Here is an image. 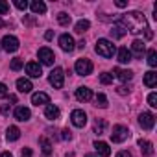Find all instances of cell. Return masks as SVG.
Here are the masks:
<instances>
[{
	"instance_id": "8fae6325",
	"label": "cell",
	"mask_w": 157,
	"mask_h": 157,
	"mask_svg": "<svg viewBox=\"0 0 157 157\" xmlns=\"http://www.w3.org/2000/svg\"><path fill=\"white\" fill-rule=\"evenodd\" d=\"M74 94H76V100L78 102H89L93 98V91L89 87H78Z\"/></svg>"
},
{
	"instance_id": "ab89813d",
	"label": "cell",
	"mask_w": 157,
	"mask_h": 157,
	"mask_svg": "<svg viewBox=\"0 0 157 157\" xmlns=\"http://www.w3.org/2000/svg\"><path fill=\"white\" fill-rule=\"evenodd\" d=\"M115 6H117V8H126V6H128V2H126V0H117Z\"/></svg>"
},
{
	"instance_id": "e575fe53",
	"label": "cell",
	"mask_w": 157,
	"mask_h": 157,
	"mask_svg": "<svg viewBox=\"0 0 157 157\" xmlns=\"http://www.w3.org/2000/svg\"><path fill=\"white\" fill-rule=\"evenodd\" d=\"M8 11H10V4L6 0H0V15H6Z\"/></svg>"
},
{
	"instance_id": "3957f363",
	"label": "cell",
	"mask_w": 157,
	"mask_h": 157,
	"mask_svg": "<svg viewBox=\"0 0 157 157\" xmlns=\"http://www.w3.org/2000/svg\"><path fill=\"white\" fill-rule=\"evenodd\" d=\"M74 70H76L78 76H89V74H93V63H91L89 59L82 57V59H78V61H76Z\"/></svg>"
},
{
	"instance_id": "60d3db41",
	"label": "cell",
	"mask_w": 157,
	"mask_h": 157,
	"mask_svg": "<svg viewBox=\"0 0 157 157\" xmlns=\"http://www.w3.org/2000/svg\"><path fill=\"white\" fill-rule=\"evenodd\" d=\"M21 157H32V150H30V148H24V150H22V155H21Z\"/></svg>"
},
{
	"instance_id": "ffe728a7",
	"label": "cell",
	"mask_w": 157,
	"mask_h": 157,
	"mask_svg": "<svg viewBox=\"0 0 157 157\" xmlns=\"http://www.w3.org/2000/svg\"><path fill=\"white\" fill-rule=\"evenodd\" d=\"M17 89H19V93H32V89H33V85H32V82L28 80V78H19L17 80Z\"/></svg>"
},
{
	"instance_id": "f1b7e54d",
	"label": "cell",
	"mask_w": 157,
	"mask_h": 157,
	"mask_svg": "<svg viewBox=\"0 0 157 157\" xmlns=\"http://www.w3.org/2000/svg\"><path fill=\"white\" fill-rule=\"evenodd\" d=\"M148 65L150 67H157V52L153 48L148 50Z\"/></svg>"
},
{
	"instance_id": "ee69618b",
	"label": "cell",
	"mask_w": 157,
	"mask_h": 157,
	"mask_svg": "<svg viewBox=\"0 0 157 157\" xmlns=\"http://www.w3.org/2000/svg\"><path fill=\"white\" fill-rule=\"evenodd\" d=\"M52 37H54V32H50V30H48V32L44 33V39H46V41H50Z\"/></svg>"
},
{
	"instance_id": "4316f807",
	"label": "cell",
	"mask_w": 157,
	"mask_h": 157,
	"mask_svg": "<svg viewBox=\"0 0 157 157\" xmlns=\"http://www.w3.org/2000/svg\"><path fill=\"white\" fill-rule=\"evenodd\" d=\"M89 28H91V22H89V21H85V19L78 21V22H76V26H74L76 33H83V32H87Z\"/></svg>"
},
{
	"instance_id": "2e32d148",
	"label": "cell",
	"mask_w": 157,
	"mask_h": 157,
	"mask_svg": "<svg viewBox=\"0 0 157 157\" xmlns=\"http://www.w3.org/2000/svg\"><path fill=\"white\" fill-rule=\"evenodd\" d=\"M44 117H46L48 120H57V118L61 117V111H59V107H57V105L48 104V105L44 107Z\"/></svg>"
},
{
	"instance_id": "f6af8a7d",
	"label": "cell",
	"mask_w": 157,
	"mask_h": 157,
	"mask_svg": "<svg viewBox=\"0 0 157 157\" xmlns=\"http://www.w3.org/2000/svg\"><path fill=\"white\" fill-rule=\"evenodd\" d=\"M0 157H13V153L11 151H2V153H0Z\"/></svg>"
},
{
	"instance_id": "74e56055",
	"label": "cell",
	"mask_w": 157,
	"mask_h": 157,
	"mask_svg": "<svg viewBox=\"0 0 157 157\" xmlns=\"http://www.w3.org/2000/svg\"><path fill=\"white\" fill-rule=\"evenodd\" d=\"M61 139H63V140H70V139H72L70 131H68V129H63V131H61Z\"/></svg>"
},
{
	"instance_id": "603a6c76",
	"label": "cell",
	"mask_w": 157,
	"mask_h": 157,
	"mask_svg": "<svg viewBox=\"0 0 157 157\" xmlns=\"http://www.w3.org/2000/svg\"><path fill=\"white\" fill-rule=\"evenodd\" d=\"M144 85L150 87V89H153V87L157 85V72H155V70H148V72L144 74Z\"/></svg>"
},
{
	"instance_id": "1f68e13d",
	"label": "cell",
	"mask_w": 157,
	"mask_h": 157,
	"mask_svg": "<svg viewBox=\"0 0 157 157\" xmlns=\"http://www.w3.org/2000/svg\"><path fill=\"white\" fill-rule=\"evenodd\" d=\"M10 67H11V70H21V68L24 67V63H22V59H21V57H15V59H11Z\"/></svg>"
},
{
	"instance_id": "bcb514c9",
	"label": "cell",
	"mask_w": 157,
	"mask_h": 157,
	"mask_svg": "<svg viewBox=\"0 0 157 157\" xmlns=\"http://www.w3.org/2000/svg\"><path fill=\"white\" fill-rule=\"evenodd\" d=\"M78 48H85V41H80V43H78Z\"/></svg>"
},
{
	"instance_id": "cb8c5ba5",
	"label": "cell",
	"mask_w": 157,
	"mask_h": 157,
	"mask_svg": "<svg viewBox=\"0 0 157 157\" xmlns=\"http://www.w3.org/2000/svg\"><path fill=\"white\" fill-rule=\"evenodd\" d=\"M115 76L118 78L120 82H129L133 78V72L131 70H124V68H115Z\"/></svg>"
},
{
	"instance_id": "c3c4849f",
	"label": "cell",
	"mask_w": 157,
	"mask_h": 157,
	"mask_svg": "<svg viewBox=\"0 0 157 157\" xmlns=\"http://www.w3.org/2000/svg\"><path fill=\"white\" fill-rule=\"evenodd\" d=\"M4 26H6V22H4L2 19H0V28H4Z\"/></svg>"
},
{
	"instance_id": "f546056e",
	"label": "cell",
	"mask_w": 157,
	"mask_h": 157,
	"mask_svg": "<svg viewBox=\"0 0 157 157\" xmlns=\"http://www.w3.org/2000/svg\"><path fill=\"white\" fill-rule=\"evenodd\" d=\"M100 83H104V85L113 83V74H109V72H102V74H100Z\"/></svg>"
},
{
	"instance_id": "7dc6e473",
	"label": "cell",
	"mask_w": 157,
	"mask_h": 157,
	"mask_svg": "<svg viewBox=\"0 0 157 157\" xmlns=\"http://www.w3.org/2000/svg\"><path fill=\"white\" fill-rule=\"evenodd\" d=\"M85 157H100V155H94V153H87Z\"/></svg>"
},
{
	"instance_id": "7402d4cb",
	"label": "cell",
	"mask_w": 157,
	"mask_h": 157,
	"mask_svg": "<svg viewBox=\"0 0 157 157\" xmlns=\"http://www.w3.org/2000/svg\"><path fill=\"white\" fill-rule=\"evenodd\" d=\"M30 10H32L33 15H43V13H46V4L43 0H33L30 4Z\"/></svg>"
},
{
	"instance_id": "8992f818",
	"label": "cell",
	"mask_w": 157,
	"mask_h": 157,
	"mask_svg": "<svg viewBox=\"0 0 157 157\" xmlns=\"http://www.w3.org/2000/svg\"><path fill=\"white\" fill-rule=\"evenodd\" d=\"M70 120H72V124H74L76 128H83V126L87 124V115H85V111H82V109H74V111L70 113Z\"/></svg>"
},
{
	"instance_id": "484cf974",
	"label": "cell",
	"mask_w": 157,
	"mask_h": 157,
	"mask_svg": "<svg viewBox=\"0 0 157 157\" xmlns=\"http://www.w3.org/2000/svg\"><path fill=\"white\" fill-rule=\"evenodd\" d=\"M19 137H21V129L17 126H10L8 131H6V139L13 142V140H19Z\"/></svg>"
},
{
	"instance_id": "44dd1931",
	"label": "cell",
	"mask_w": 157,
	"mask_h": 157,
	"mask_svg": "<svg viewBox=\"0 0 157 157\" xmlns=\"http://www.w3.org/2000/svg\"><path fill=\"white\" fill-rule=\"evenodd\" d=\"M117 59H118V63L128 65V63L131 61V52H129L126 46H122V48H118V52H117Z\"/></svg>"
},
{
	"instance_id": "f35d334b",
	"label": "cell",
	"mask_w": 157,
	"mask_h": 157,
	"mask_svg": "<svg viewBox=\"0 0 157 157\" xmlns=\"http://www.w3.org/2000/svg\"><path fill=\"white\" fill-rule=\"evenodd\" d=\"M117 93H118V94H128V93H129V87H126V85H120V87L117 89Z\"/></svg>"
},
{
	"instance_id": "6da1fadb",
	"label": "cell",
	"mask_w": 157,
	"mask_h": 157,
	"mask_svg": "<svg viewBox=\"0 0 157 157\" xmlns=\"http://www.w3.org/2000/svg\"><path fill=\"white\" fill-rule=\"evenodd\" d=\"M120 22L126 26L128 32L131 33H140L142 30L146 32L148 30V22H146V17L140 13V11H128L126 15H122Z\"/></svg>"
},
{
	"instance_id": "9a60e30c",
	"label": "cell",
	"mask_w": 157,
	"mask_h": 157,
	"mask_svg": "<svg viewBox=\"0 0 157 157\" xmlns=\"http://www.w3.org/2000/svg\"><path fill=\"white\" fill-rule=\"evenodd\" d=\"M94 150H96V155H100V157H109L111 155V148L104 140H96L94 142Z\"/></svg>"
},
{
	"instance_id": "d6986e66",
	"label": "cell",
	"mask_w": 157,
	"mask_h": 157,
	"mask_svg": "<svg viewBox=\"0 0 157 157\" xmlns=\"http://www.w3.org/2000/svg\"><path fill=\"white\" fill-rule=\"evenodd\" d=\"M131 54H135L137 57H142V54L146 52V46H144V41H140V39H135L133 43H131V50H129Z\"/></svg>"
},
{
	"instance_id": "7c38bea8",
	"label": "cell",
	"mask_w": 157,
	"mask_h": 157,
	"mask_svg": "<svg viewBox=\"0 0 157 157\" xmlns=\"http://www.w3.org/2000/svg\"><path fill=\"white\" fill-rule=\"evenodd\" d=\"M13 115H15V118H17L19 122H28V120L32 118V111H30L28 107H24V105H19Z\"/></svg>"
},
{
	"instance_id": "9c48e42d",
	"label": "cell",
	"mask_w": 157,
	"mask_h": 157,
	"mask_svg": "<svg viewBox=\"0 0 157 157\" xmlns=\"http://www.w3.org/2000/svg\"><path fill=\"white\" fill-rule=\"evenodd\" d=\"M139 124L142 126V129H153V126H155V117L151 115V113H140L139 115Z\"/></svg>"
},
{
	"instance_id": "4dcf8cb0",
	"label": "cell",
	"mask_w": 157,
	"mask_h": 157,
	"mask_svg": "<svg viewBox=\"0 0 157 157\" xmlns=\"http://www.w3.org/2000/svg\"><path fill=\"white\" fill-rule=\"evenodd\" d=\"M96 105H98V107H102V109H105V107H107V96H105V94H102V93H100V94H96Z\"/></svg>"
},
{
	"instance_id": "83f0119b",
	"label": "cell",
	"mask_w": 157,
	"mask_h": 157,
	"mask_svg": "<svg viewBox=\"0 0 157 157\" xmlns=\"http://www.w3.org/2000/svg\"><path fill=\"white\" fill-rule=\"evenodd\" d=\"M70 21H72V19H70V15H68V13H65V11H61V13L57 15V22H59L61 26H68V24H70Z\"/></svg>"
},
{
	"instance_id": "5b68a950",
	"label": "cell",
	"mask_w": 157,
	"mask_h": 157,
	"mask_svg": "<svg viewBox=\"0 0 157 157\" xmlns=\"http://www.w3.org/2000/svg\"><path fill=\"white\" fill-rule=\"evenodd\" d=\"M48 82H50V85L54 89H61L63 83H65V74H63V70L61 68H54L50 72V76H48Z\"/></svg>"
},
{
	"instance_id": "ba28073f",
	"label": "cell",
	"mask_w": 157,
	"mask_h": 157,
	"mask_svg": "<svg viewBox=\"0 0 157 157\" xmlns=\"http://www.w3.org/2000/svg\"><path fill=\"white\" fill-rule=\"evenodd\" d=\"M39 61H41L43 65H54L56 56H54V52H52L50 48L43 46V48H39Z\"/></svg>"
},
{
	"instance_id": "52a82bcc",
	"label": "cell",
	"mask_w": 157,
	"mask_h": 157,
	"mask_svg": "<svg viewBox=\"0 0 157 157\" xmlns=\"http://www.w3.org/2000/svg\"><path fill=\"white\" fill-rule=\"evenodd\" d=\"M19 39L15 37V35H6L4 39H2V48L6 50V52H17L19 50Z\"/></svg>"
},
{
	"instance_id": "d4e9b609",
	"label": "cell",
	"mask_w": 157,
	"mask_h": 157,
	"mask_svg": "<svg viewBox=\"0 0 157 157\" xmlns=\"http://www.w3.org/2000/svg\"><path fill=\"white\" fill-rule=\"evenodd\" d=\"M39 144L43 148V157H52V144L48 142V139L46 137H41L39 139Z\"/></svg>"
},
{
	"instance_id": "277c9868",
	"label": "cell",
	"mask_w": 157,
	"mask_h": 157,
	"mask_svg": "<svg viewBox=\"0 0 157 157\" xmlns=\"http://www.w3.org/2000/svg\"><path fill=\"white\" fill-rule=\"evenodd\" d=\"M128 137H129V129L126 126H122V124L113 126V133H111V140L113 142H124Z\"/></svg>"
},
{
	"instance_id": "e0dca14e",
	"label": "cell",
	"mask_w": 157,
	"mask_h": 157,
	"mask_svg": "<svg viewBox=\"0 0 157 157\" xmlns=\"http://www.w3.org/2000/svg\"><path fill=\"white\" fill-rule=\"evenodd\" d=\"M32 104L33 105H48L50 104V96L46 94V93H33L32 94Z\"/></svg>"
},
{
	"instance_id": "8d00e7d4",
	"label": "cell",
	"mask_w": 157,
	"mask_h": 157,
	"mask_svg": "<svg viewBox=\"0 0 157 157\" xmlns=\"http://www.w3.org/2000/svg\"><path fill=\"white\" fill-rule=\"evenodd\" d=\"M8 96V87L4 83H0V98H6Z\"/></svg>"
},
{
	"instance_id": "7bdbcfd3",
	"label": "cell",
	"mask_w": 157,
	"mask_h": 157,
	"mask_svg": "<svg viewBox=\"0 0 157 157\" xmlns=\"http://www.w3.org/2000/svg\"><path fill=\"white\" fill-rule=\"evenodd\" d=\"M0 113H2V115H8V113H10V105H2V107H0Z\"/></svg>"
},
{
	"instance_id": "d6a6232c",
	"label": "cell",
	"mask_w": 157,
	"mask_h": 157,
	"mask_svg": "<svg viewBox=\"0 0 157 157\" xmlns=\"http://www.w3.org/2000/svg\"><path fill=\"white\" fill-rule=\"evenodd\" d=\"M104 129H105V122H104L102 118H98V120L94 122V133L102 135V133H104Z\"/></svg>"
},
{
	"instance_id": "7a4b0ae2",
	"label": "cell",
	"mask_w": 157,
	"mask_h": 157,
	"mask_svg": "<svg viewBox=\"0 0 157 157\" xmlns=\"http://www.w3.org/2000/svg\"><path fill=\"white\" fill-rule=\"evenodd\" d=\"M94 50H96V54H98V56H102V57H105V59L113 57V56H115V52H117L115 44H113L109 39H98V41H96Z\"/></svg>"
},
{
	"instance_id": "b9f144b4",
	"label": "cell",
	"mask_w": 157,
	"mask_h": 157,
	"mask_svg": "<svg viewBox=\"0 0 157 157\" xmlns=\"http://www.w3.org/2000/svg\"><path fill=\"white\" fill-rule=\"evenodd\" d=\"M117 157H133V155H131L129 151H118V153H117Z\"/></svg>"
},
{
	"instance_id": "d590c367",
	"label": "cell",
	"mask_w": 157,
	"mask_h": 157,
	"mask_svg": "<svg viewBox=\"0 0 157 157\" xmlns=\"http://www.w3.org/2000/svg\"><path fill=\"white\" fill-rule=\"evenodd\" d=\"M15 6H17L19 10H22V11H24V10H26V8L30 6V4L26 2V0H15Z\"/></svg>"
},
{
	"instance_id": "5bb4252c",
	"label": "cell",
	"mask_w": 157,
	"mask_h": 157,
	"mask_svg": "<svg viewBox=\"0 0 157 157\" xmlns=\"http://www.w3.org/2000/svg\"><path fill=\"white\" fill-rule=\"evenodd\" d=\"M26 74H28L30 78H41V74H43L41 65H39V63H35V61L26 63Z\"/></svg>"
},
{
	"instance_id": "30bf717a",
	"label": "cell",
	"mask_w": 157,
	"mask_h": 157,
	"mask_svg": "<svg viewBox=\"0 0 157 157\" xmlns=\"http://www.w3.org/2000/svg\"><path fill=\"white\" fill-rule=\"evenodd\" d=\"M59 46H61V50H63V52H72V50L76 48V43H74L72 35L63 33V35L59 37Z\"/></svg>"
},
{
	"instance_id": "ac0fdd59",
	"label": "cell",
	"mask_w": 157,
	"mask_h": 157,
	"mask_svg": "<svg viewBox=\"0 0 157 157\" xmlns=\"http://www.w3.org/2000/svg\"><path fill=\"white\" fill-rule=\"evenodd\" d=\"M139 146H140V151L144 157H153V144L146 139H139Z\"/></svg>"
},
{
	"instance_id": "4fadbf2b",
	"label": "cell",
	"mask_w": 157,
	"mask_h": 157,
	"mask_svg": "<svg viewBox=\"0 0 157 157\" xmlns=\"http://www.w3.org/2000/svg\"><path fill=\"white\" fill-rule=\"evenodd\" d=\"M109 33H111V37H113V39H122V37L128 33V30H126V26H124L122 22H117V24H113V26H111Z\"/></svg>"
},
{
	"instance_id": "836d02e7",
	"label": "cell",
	"mask_w": 157,
	"mask_h": 157,
	"mask_svg": "<svg viewBox=\"0 0 157 157\" xmlns=\"http://www.w3.org/2000/svg\"><path fill=\"white\" fill-rule=\"evenodd\" d=\"M148 104H150V107H157V94L155 93L148 94Z\"/></svg>"
}]
</instances>
